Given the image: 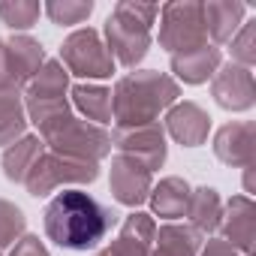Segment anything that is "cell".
I'll use <instances>...</instances> for the list:
<instances>
[{
	"instance_id": "obj_1",
	"label": "cell",
	"mask_w": 256,
	"mask_h": 256,
	"mask_svg": "<svg viewBox=\"0 0 256 256\" xmlns=\"http://www.w3.org/2000/svg\"><path fill=\"white\" fill-rule=\"evenodd\" d=\"M46 238L54 241L60 250L88 253L96 250L114 226V214L96 202L90 193L72 187L60 190L46 205Z\"/></svg>"
},
{
	"instance_id": "obj_2",
	"label": "cell",
	"mask_w": 256,
	"mask_h": 256,
	"mask_svg": "<svg viewBox=\"0 0 256 256\" xmlns=\"http://www.w3.org/2000/svg\"><path fill=\"white\" fill-rule=\"evenodd\" d=\"M181 96V84L157 70H136L118 78L112 90L114 130H136V126L160 124V114L169 112Z\"/></svg>"
},
{
	"instance_id": "obj_3",
	"label": "cell",
	"mask_w": 256,
	"mask_h": 256,
	"mask_svg": "<svg viewBox=\"0 0 256 256\" xmlns=\"http://www.w3.org/2000/svg\"><path fill=\"white\" fill-rule=\"evenodd\" d=\"M160 18L157 4H114V10L106 18V46L114 58L118 66L124 70H136L154 42V24Z\"/></svg>"
},
{
	"instance_id": "obj_4",
	"label": "cell",
	"mask_w": 256,
	"mask_h": 256,
	"mask_svg": "<svg viewBox=\"0 0 256 256\" xmlns=\"http://www.w3.org/2000/svg\"><path fill=\"white\" fill-rule=\"evenodd\" d=\"M66 90H70V72L60 66V60H46L42 70L24 88V94H28L24 96L28 120L36 124L40 139L46 133H52L58 124H64L66 118H72Z\"/></svg>"
},
{
	"instance_id": "obj_5",
	"label": "cell",
	"mask_w": 256,
	"mask_h": 256,
	"mask_svg": "<svg viewBox=\"0 0 256 256\" xmlns=\"http://www.w3.org/2000/svg\"><path fill=\"white\" fill-rule=\"evenodd\" d=\"M58 60H60V66H64L70 76L88 78V84H90V82L112 78V76L118 72V64H114V58H112V52H108L102 34L94 30V28H78V30H72V34L64 40Z\"/></svg>"
},
{
	"instance_id": "obj_6",
	"label": "cell",
	"mask_w": 256,
	"mask_h": 256,
	"mask_svg": "<svg viewBox=\"0 0 256 256\" xmlns=\"http://www.w3.org/2000/svg\"><path fill=\"white\" fill-rule=\"evenodd\" d=\"M42 142L52 154L96 163V166H100V160H106L112 154V133L106 126H94V124H88L76 114L66 118L60 126H54L52 133H46Z\"/></svg>"
},
{
	"instance_id": "obj_7",
	"label": "cell",
	"mask_w": 256,
	"mask_h": 256,
	"mask_svg": "<svg viewBox=\"0 0 256 256\" xmlns=\"http://www.w3.org/2000/svg\"><path fill=\"white\" fill-rule=\"evenodd\" d=\"M96 178H100V166H96V163L60 157V154H52V151L46 148V154L40 157V163H36L34 172L28 175L24 187H28L30 196L46 199V196L58 193L60 187L72 190L76 184H94Z\"/></svg>"
},
{
	"instance_id": "obj_8",
	"label": "cell",
	"mask_w": 256,
	"mask_h": 256,
	"mask_svg": "<svg viewBox=\"0 0 256 256\" xmlns=\"http://www.w3.org/2000/svg\"><path fill=\"white\" fill-rule=\"evenodd\" d=\"M157 22H160L157 42H160V48L169 52V58L184 54L199 46H208L202 4H166V6H160Z\"/></svg>"
},
{
	"instance_id": "obj_9",
	"label": "cell",
	"mask_w": 256,
	"mask_h": 256,
	"mask_svg": "<svg viewBox=\"0 0 256 256\" xmlns=\"http://www.w3.org/2000/svg\"><path fill=\"white\" fill-rule=\"evenodd\" d=\"M46 52L28 34H16L10 40H0V90H22L30 78L42 70Z\"/></svg>"
},
{
	"instance_id": "obj_10",
	"label": "cell",
	"mask_w": 256,
	"mask_h": 256,
	"mask_svg": "<svg viewBox=\"0 0 256 256\" xmlns=\"http://www.w3.org/2000/svg\"><path fill=\"white\" fill-rule=\"evenodd\" d=\"M112 196L126 205V208H139L148 202L151 190H154V172L148 166H142L139 160L126 157V154H114L112 157Z\"/></svg>"
},
{
	"instance_id": "obj_11",
	"label": "cell",
	"mask_w": 256,
	"mask_h": 256,
	"mask_svg": "<svg viewBox=\"0 0 256 256\" xmlns=\"http://www.w3.org/2000/svg\"><path fill=\"white\" fill-rule=\"evenodd\" d=\"M112 148L118 154H126L139 160L142 166H148L151 172L163 169L166 163V133L160 124H151V126H136V130H114L112 133Z\"/></svg>"
},
{
	"instance_id": "obj_12",
	"label": "cell",
	"mask_w": 256,
	"mask_h": 256,
	"mask_svg": "<svg viewBox=\"0 0 256 256\" xmlns=\"http://www.w3.org/2000/svg\"><path fill=\"white\" fill-rule=\"evenodd\" d=\"M211 94L220 108L226 112H247L256 102L253 90V70L238 66V64H223L214 78H211Z\"/></svg>"
},
{
	"instance_id": "obj_13",
	"label": "cell",
	"mask_w": 256,
	"mask_h": 256,
	"mask_svg": "<svg viewBox=\"0 0 256 256\" xmlns=\"http://www.w3.org/2000/svg\"><path fill=\"white\" fill-rule=\"evenodd\" d=\"M214 154L220 163L232 166V169H253V157H256V124L250 120H238V124H226L214 136Z\"/></svg>"
},
{
	"instance_id": "obj_14",
	"label": "cell",
	"mask_w": 256,
	"mask_h": 256,
	"mask_svg": "<svg viewBox=\"0 0 256 256\" xmlns=\"http://www.w3.org/2000/svg\"><path fill=\"white\" fill-rule=\"evenodd\" d=\"M154 235H157V220L145 211H133L120 223V235L96 256H151Z\"/></svg>"
},
{
	"instance_id": "obj_15",
	"label": "cell",
	"mask_w": 256,
	"mask_h": 256,
	"mask_svg": "<svg viewBox=\"0 0 256 256\" xmlns=\"http://www.w3.org/2000/svg\"><path fill=\"white\" fill-rule=\"evenodd\" d=\"M166 130L169 136L184 145V148H199L208 142V133H211V118L202 106L196 102H175L169 112H166Z\"/></svg>"
},
{
	"instance_id": "obj_16",
	"label": "cell",
	"mask_w": 256,
	"mask_h": 256,
	"mask_svg": "<svg viewBox=\"0 0 256 256\" xmlns=\"http://www.w3.org/2000/svg\"><path fill=\"white\" fill-rule=\"evenodd\" d=\"M223 241H229L232 247H238L241 253L253 250V235H256V208L250 196H232L223 205V217H220V229Z\"/></svg>"
},
{
	"instance_id": "obj_17",
	"label": "cell",
	"mask_w": 256,
	"mask_h": 256,
	"mask_svg": "<svg viewBox=\"0 0 256 256\" xmlns=\"http://www.w3.org/2000/svg\"><path fill=\"white\" fill-rule=\"evenodd\" d=\"M223 66V52L217 46H199L184 54H172V78L184 84H205L214 78V72Z\"/></svg>"
},
{
	"instance_id": "obj_18",
	"label": "cell",
	"mask_w": 256,
	"mask_h": 256,
	"mask_svg": "<svg viewBox=\"0 0 256 256\" xmlns=\"http://www.w3.org/2000/svg\"><path fill=\"white\" fill-rule=\"evenodd\" d=\"M250 6L244 4H232V0H211V4H202V16H205V30H208V42L211 46H223L229 42L238 28L247 22Z\"/></svg>"
},
{
	"instance_id": "obj_19",
	"label": "cell",
	"mask_w": 256,
	"mask_h": 256,
	"mask_svg": "<svg viewBox=\"0 0 256 256\" xmlns=\"http://www.w3.org/2000/svg\"><path fill=\"white\" fill-rule=\"evenodd\" d=\"M190 196H193V190H190V184L184 181V178H163L160 184H154V190H151V196H148V202H151V217H160V220H166V223H178V220H184L187 217V208H190Z\"/></svg>"
},
{
	"instance_id": "obj_20",
	"label": "cell",
	"mask_w": 256,
	"mask_h": 256,
	"mask_svg": "<svg viewBox=\"0 0 256 256\" xmlns=\"http://www.w3.org/2000/svg\"><path fill=\"white\" fill-rule=\"evenodd\" d=\"M202 235L184 223H163L157 226L151 256H199Z\"/></svg>"
},
{
	"instance_id": "obj_21",
	"label": "cell",
	"mask_w": 256,
	"mask_h": 256,
	"mask_svg": "<svg viewBox=\"0 0 256 256\" xmlns=\"http://www.w3.org/2000/svg\"><path fill=\"white\" fill-rule=\"evenodd\" d=\"M76 112H82V120L94 126H108L114 120L112 114V90L102 84H76L70 90Z\"/></svg>"
},
{
	"instance_id": "obj_22",
	"label": "cell",
	"mask_w": 256,
	"mask_h": 256,
	"mask_svg": "<svg viewBox=\"0 0 256 256\" xmlns=\"http://www.w3.org/2000/svg\"><path fill=\"white\" fill-rule=\"evenodd\" d=\"M42 154H46V142L40 136H22L16 145L4 151V175L12 184H24Z\"/></svg>"
},
{
	"instance_id": "obj_23",
	"label": "cell",
	"mask_w": 256,
	"mask_h": 256,
	"mask_svg": "<svg viewBox=\"0 0 256 256\" xmlns=\"http://www.w3.org/2000/svg\"><path fill=\"white\" fill-rule=\"evenodd\" d=\"M28 136V108L18 90H0V148L16 145Z\"/></svg>"
},
{
	"instance_id": "obj_24",
	"label": "cell",
	"mask_w": 256,
	"mask_h": 256,
	"mask_svg": "<svg viewBox=\"0 0 256 256\" xmlns=\"http://www.w3.org/2000/svg\"><path fill=\"white\" fill-rule=\"evenodd\" d=\"M187 217L193 223V229L199 235H211L220 229V217H223V199L214 187H199L190 196V208Z\"/></svg>"
},
{
	"instance_id": "obj_25",
	"label": "cell",
	"mask_w": 256,
	"mask_h": 256,
	"mask_svg": "<svg viewBox=\"0 0 256 256\" xmlns=\"http://www.w3.org/2000/svg\"><path fill=\"white\" fill-rule=\"evenodd\" d=\"M42 16V4L36 0H6L0 4V22L16 34H28Z\"/></svg>"
},
{
	"instance_id": "obj_26",
	"label": "cell",
	"mask_w": 256,
	"mask_h": 256,
	"mask_svg": "<svg viewBox=\"0 0 256 256\" xmlns=\"http://www.w3.org/2000/svg\"><path fill=\"white\" fill-rule=\"evenodd\" d=\"M42 12L58 24V28H76V24H84L94 12V4L88 0H54V4H46Z\"/></svg>"
},
{
	"instance_id": "obj_27",
	"label": "cell",
	"mask_w": 256,
	"mask_h": 256,
	"mask_svg": "<svg viewBox=\"0 0 256 256\" xmlns=\"http://www.w3.org/2000/svg\"><path fill=\"white\" fill-rule=\"evenodd\" d=\"M28 232V217L18 205L0 199V250L4 247H12L22 235Z\"/></svg>"
},
{
	"instance_id": "obj_28",
	"label": "cell",
	"mask_w": 256,
	"mask_h": 256,
	"mask_svg": "<svg viewBox=\"0 0 256 256\" xmlns=\"http://www.w3.org/2000/svg\"><path fill=\"white\" fill-rule=\"evenodd\" d=\"M229 52H232V64H238V66H253V60H256V22H244L241 28H238V34L229 40Z\"/></svg>"
},
{
	"instance_id": "obj_29",
	"label": "cell",
	"mask_w": 256,
	"mask_h": 256,
	"mask_svg": "<svg viewBox=\"0 0 256 256\" xmlns=\"http://www.w3.org/2000/svg\"><path fill=\"white\" fill-rule=\"evenodd\" d=\"M10 256H48V247L40 241V235H28V232H24V235L12 244Z\"/></svg>"
},
{
	"instance_id": "obj_30",
	"label": "cell",
	"mask_w": 256,
	"mask_h": 256,
	"mask_svg": "<svg viewBox=\"0 0 256 256\" xmlns=\"http://www.w3.org/2000/svg\"><path fill=\"white\" fill-rule=\"evenodd\" d=\"M199 256H250V253H241L238 247H232V244L223 241V238H211V241L199 250Z\"/></svg>"
}]
</instances>
